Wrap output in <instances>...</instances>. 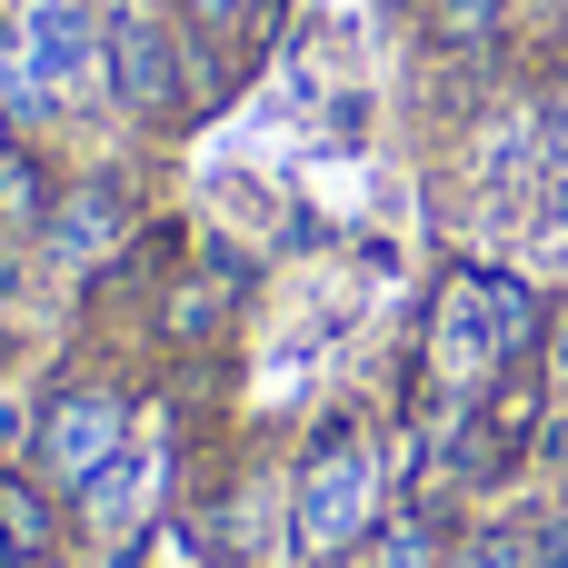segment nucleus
Returning a JSON list of instances; mask_svg holds the SVG:
<instances>
[{
  "label": "nucleus",
  "instance_id": "nucleus-12",
  "mask_svg": "<svg viewBox=\"0 0 568 568\" xmlns=\"http://www.w3.org/2000/svg\"><path fill=\"white\" fill-rule=\"evenodd\" d=\"M270 10H280V0H180V20H190V30H210V40H220V30H240V20L260 30Z\"/></svg>",
  "mask_w": 568,
  "mask_h": 568
},
{
  "label": "nucleus",
  "instance_id": "nucleus-5",
  "mask_svg": "<svg viewBox=\"0 0 568 568\" xmlns=\"http://www.w3.org/2000/svg\"><path fill=\"white\" fill-rule=\"evenodd\" d=\"M130 220H140V210H130V170H90L80 190H60V200H50L40 250H50L60 270H110V250H120V240H140Z\"/></svg>",
  "mask_w": 568,
  "mask_h": 568
},
{
  "label": "nucleus",
  "instance_id": "nucleus-16",
  "mask_svg": "<svg viewBox=\"0 0 568 568\" xmlns=\"http://www.w3.org/2000/svg\"><path fill=\"white\" fill-rule=\"evenodd\" d=\"M210 568H230V559H210Z\"/></svg>",
  "mask_w": 568,
  "mask_h": 568
},
{
  "label": "nucleus",
  "instance_id": "nucleus-4",
  "mask_svg": "<svg viewBox=\"0 0 568 568\" xmlns=\"http://www.w3.org/2000/svg\"><path fill=\"white\" fill-rule=\"evenodd\" d=\"M100 80H110V100L140 120V130H170L180 110H190V70H180V30L150 10V0H120L110 20H100Z\"/></svg>",
  "mask_w": 568,
  "mask_h": 568
},
{
  "label": "nucleus",
  "instance_id": "nucleus-14",
  "mask_svg": "<svg viewBox=\"0 0 568 568\" xmlns=\"http://www.w3.org/2000/svg\"><path fill=\"white\" fill-rule=\"evenodd\" d=\"M549 379L568 389V320H559V339H549Z\"/></svg>",
  "mask_w": 568,
  "mask_h": 568
},
{
  "label": "nucleus",
  "instance_id": "nucleus-2",
  "mask_svg": "<svg viewBox=\"0 0 568 568\" xmlns=\"http://www.w3.org/2000/svg\"><path fill=\"white\" fill-rule=\"evenodd\" d=\"M389 529V449L369 419H320L290 479V549L310 568H349L369 539Z\"/></svg>",
  "mask_w": 568,
  "mask_h": 568
},
{
  "label": "nucleus",
  "instance_id": "nucleus-6",
  "mask_svg": "<svg viewBox=\"0 0 568 568\" xmlns=\"http://www.w3.org/2000/svg\"><path fill=\"white\" fill-rule=\"evenodd\" d=\"M70 499L40 479V469H20V459H0V568H50L70 549V519H60Z\"/></svg>",
  "mask_w": 568,
  "mask_h": 568
},
{
  "label": "nucleus",
  "instance_id": "nucleus-10",
  "mask_svg": "<svg viewBox=\"0 0 568 568\" xmlns=\"http://www.w3.org/2000/svg\"><path fill=\"white\" fill-rule=\"evenodd\" d=\"M509 20V0H429V30L449 40V50H469V40H489Z\"/></svg>",
  "mask_w": 568,
  "mask_h": 568
},
{
  "label": "nucleus",
  "instance_id": "nucleus-1",
  "mask_svg": "<svg viewBox=\"0 0 568 568\" xmlns=\"http://www.w3.org/2000/svg\"><path fill=\"white\" fill-rule=\"evenodd\" d=\"M539 339H549V300H539L519 270H449L439 300H429L419 369H429L449 399H479V389H499L509 369H529Z\"/></svg>",
  "mask_w": 568,
  "mask_h": 568
},
{
  "label": "nucleus",
  "instance_id": "nucleus-8",
  "mask_svg": "<svg viewBox=\"0 0 568 568\" xmlns=\"http://www.w3.org/2000/svg\"><path fill=\"white\" fill-rule=\"evenodd\" d=\"M50 200H60V180H50V160L20 140V150L0 160V230H40V220H50Z\"/></svg>",
  "mask_w": 568,
  "mask_h": 568
},
{
  "label": "nucleus",
  "instance_id": "nucleus-11",
  "mask_svg": "<svg viewBox=\"0 0 568 568\" xmlns=\"http://www.w3.org/2000/svg\"><path fill=\"white\" fill-rule=\"evenodd\" d=\"M439 568H539L519 529H469L459 549H439Z\"/></svg>",
  "mask_w": 568,
  "mask_h": 568
},
{
  "label": "nucleus",
  "instance_id": "nucleus-7",
  "mask_svg": "<svg viewBox=\"0 0 568 568\" xmlns=\"http://www.w3.org/2000/svg\"><path fill=\"white\" fill-rule=\"evenodd\" d=\"M240 280H250V270H230V260H210V280H180V290L160 300V339H180V349H210V329L240 310Z\"/></svg>",
  "mask_w": 568,
  "mask_h": 568
},
{
  "label": "nucleus",
  "instance_id": "nucleus-15",
  "mask_svg": "<svg viewBox=\"0 0 568 568\" xmlns=\"http://www.w3.org/2000/svg\"><path fill=\"white\" fill-rule=\"evenodd\" d=\"M10 150H20V120H10V110H0V160H10Z\"/></svg>",
  "mask_w": 568,
  "mask_h": 568
},
{
  "label": "nucleus",
  "instance_id": "nucleus-13",
  "mask_svg": "<svg viewBox=\"0 0 568 568\" xmlns=\"http://www.w3.org/2000/svg\"><path fill=\"white\" fill-rule=\"evenodd\" d=\"M369 549H379V568H439V549H429V529H419V519H409V529H379Z\"/></svg>",
  "mask_w": 568,
  "mask_h": 568
},
{
  "label": "nucleus",
  "instance_id": "nucleus-9",
  "mask_svg": "<svg viewBox=\"0 0 568 568\" xmlns=\"http://www.w3.org/2000/svg\"><path fill=\"white\" fill-rule=\"evenodd\" d=\"M539 230L568 250V90H559V110H549V160H539Z\"/></svg>",
  "mask_w": 568,
  "mask_h": 568
},
{
  "label": "nucleus",
  "instance_id": "nucleus-3",
  "mask_svg": "<svg viewBox=\"0 0 568 568\" xmlns=\"http://www.w3.org/2000/svg\"><path fill=\"white\" fill-rule=\"evenodd\" d=\"M120 459H130V399H120L110 379H60V389L30 409V469H40L60 499H100Z\"/></svg>",
  "mask_w": 568,
  "mask_h": 568
}]
</instances>
